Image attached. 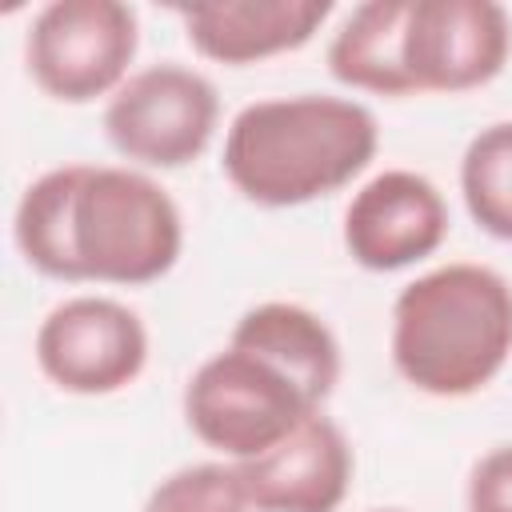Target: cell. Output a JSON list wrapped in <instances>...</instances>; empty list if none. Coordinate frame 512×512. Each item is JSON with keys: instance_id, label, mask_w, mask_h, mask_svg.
Listing matches in <instances>:
<instances>
[{"instance_id": "cell-1", "label": "cell", "mask_w": 512, "mask_h": 512, "mask_svg": "<svg viewBox=\"0 0 512 512\" xmlns=\"http://www.w3.org/2000/svg\"><path fill=\"white\" fill-rule=\"evenodd\" d=\"M380 148V124L352 96L300 92L244 104L228 132L220 168L260 208H300L352 184Z\"/></svg>"}, {"instance_id": "cell-2", "label": "cell", "mask_w": 512, "mask_h": 512, "mask_svg": "<svg viewBox=\"0 0 512 512\" xmlns=\"http://www.w3.org/2000/svg\"><path fill=\"white\" fill-rule=\"evenodd\" d=\"M400 380L436 400L488 388L512 360V284L472 260L440 264L400 288L388 332Z\"/></svg>"}, {"instance_id": "cell-3", "label": "cell", "mask_w": 512, "mask_h": 512, "mask_svg": "<svg viewBox=\"0 0 512 512\" xmlns=\"http://www.w3.org/2000/svg\"><path fill=\"white\" fill-rule=\"evenodd\" d=\"M184 248V220L160 180L128 164H76L68 200L72 284H152Z\"/></svg>"}, {"instance_id": "cell-4", "label": "cell", "mask_w": 512, "mask_h": 512, "mask_svg": "<svg viewBox=\"0 0 512 512\" xmlns=\"http://www.w3.org/2000/svg\"><path fill=\"white\" fill-rule=\"evenodd\" d=\"M316 412L320 404L284 368L232 340L184 384V424L232 464L264 456Z\"/></svg>"}, {"instance_id": "cell-5", "label": "cell", "mask_w": 512, "mask_h": 512, "mask_svg": "<svg viewBox=\"0 0 512 512\" xmlns=\"http://www.w3.org/2000/svg\"><path fill=\"white\" fill-rule=\"evenodd\" d=\"M140 48V20L120 0H52L24 40L28 76L60 104H92L112 96L132 72Z\"/></svg>"}, {"instance_id": "cell-6", "label": "cell", "mask_w": 512, "mask_h": 512, "mask_svg": "<svg viewBox=\"0 0 512 512\" xmlns=\"http://www.w3.org/2000/svg\"><path fill=\"white\" fill-rule=\"evenodd\" d=\"M216 124V84L176 60L132 72L104 104V136L136 168L172 172L200 160Z\"/></svg>"}, {"instance_id": "cell-7", "label": "cell", "mask_w": 512, "mask_h": 512, "mask_svg": "<svg viewBox=\"0 0 512 512\" xmlns=\"http://www.w3.org/2000/svg\"><path fill=\"white\" fill-rule=\"evenodd\" d=\"M40 372L72 396H112L148 364L144 320L112 296H68L36 328Z\"/></svg>"}, {"instance_id": "cell-8", "label": "cell", "mask_w": 512, "mask_h": 512, "mask_svg": "<svg viewBox=\"0 0 512 512\" xmlns=\"http://www.w3.org/2000/svg\"><path fill=\"white\" fill-rule=\"evenodd\" d=\"M512 24L496 0H408L404 76L420 92H472L500 76Z\"/></svg>"}, {"instance_id": "cell-9", "label": "cell", "mask_w": 512, "mask_h": 512, "mask_svg": "<svg viewBox=\"0 0 512 512\" xmlns=\"http://www.w3.org/2000/svg\"><path fill=\"white\" fill-rule=\"evenodd\" d=\"M448 224V200L428 176L384 168L352 192L344 248L368 272H400L428 260L448 240Z\"/></svg>"}, {"instance_id": "cell-10", "label": "cell", "mask_w": 512, "mask_h": 512, "mask_svg": "<svg viewBox=\"0 0 512 512\" xmlns=\"http://www.w3.org/2000/svg\"><path fill=\"white\" fill-rule=\"evenodd\" d=\"M252 512H336L348 500L356 456L340 424L308 416L256 460L236 464Z\"/></svg>"}, {"instance_id": "cell-11", "label": "cell", "mask_w": 512, "mask_h": 512, "mask_svg": "<svg viewBox=\"0 0 512 512\" xmlns=\"http://www.w3.org/2000/svg\"><path fill=\"white\" fill-rule=\"evenodd\" d=\"M188 44L216 64L244 68L304 48L332 16L328 0H212L176 8Z\"/></svg>"}, {"instance_id": "cell-12", "label": "cell", "mask_w": 512, "mask_h": 512, "mask_svg": "<svg viewBox=\"0 0 512 512\" xmlns=\"http://www.w3.org/2000/svg\"><path fill=\"white\" fill-rule=\"evenodd\" d=\"M232 344L252 348L260 356H268L276 368H284L320 408L332 396L336 380H340V344L336 332L304 304L292 300H264L256 308H248L232 336Z\"/></svg>"}, {"instance_id": "cell-13", "label": "cell", "mask_w": 512, "mask_h": 512, "mask_svg": "<svg viewBox=\"0 0 512 512\" xmlns=\"http://www.w3.org/2000/svg\"><path fill=\"white\" fill-rule=\"evenodd\" d=\"M408 0H364L328 40V72L336 84L372 96H412L404 76Z\"/></svg>"}, {"instance_id": "cell-14", "label": "cell", "mask_w": 512, "mask_h": 512, "mask_svg": "<svg viewBox=\"0 0 512 512\" xmlns=\"http://www.w3.org/2000/svg\"><path fill=\"white\" fill-rule=\"evenodd\" d=\"M72 172L76 164L48 168L36 176L12 216V236L28 268L48 280L72 284V252H68V200H72Z\"/></svg>"}, {"instance_id": "cell-15", "label": "cell", "mask_w": 512, "mask_h": 512, "mask_svg": "<svg viewBox=\"0 0 512 512\" xmlns=\"http://www.w3.org/2000/svg\"><path fill=\"white\" fill-rule=\"evenodd\" d=\"M460 196L468 216L512 244V120L480 128L460 156Z\"/></svg>"}, {"instance_id": "cell-16", "label": "cell", "mask_w": 512, "mask_h": 512, "mask_svg": "<svg viewBox=\"0 0 512 512\" xmlns=\"http://www.w3.org/2000/svg\"><path fill=\"white\" fill-rule=\"evenodd\" d=\"M140 512H252L232 460H204L168 472Z\"/></svg>"}, {"instance_id": "cell-17", "label": "cell", "mask_w": 512, "mask_h": 512, "mask_svg": "<svg viewBox=\"0 0 512 512\" xmlns=\"http://www.w3.org/2000/svg\"><path fill=\"white\" fill-rule=\"evenodd\" d=\"M464 512H512V444H500L472 464Z\"/></svg>"}, {"instance_id": "cell-18", "label": "cell", "mask_w": 512, "mask_h": 512, "mask_svg": "<svg viewBox=\"0 0 512 512\" xmlns=\"http://www.w3.org/2000/svg\"><path fill=\"white\" fill-rule=\"evenodd\" d=\"M376 512H404V508H376Z\"/></svg>"}]
</instances>
